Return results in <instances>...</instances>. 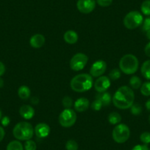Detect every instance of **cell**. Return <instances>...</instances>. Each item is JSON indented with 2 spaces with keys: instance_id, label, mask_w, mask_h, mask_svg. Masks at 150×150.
<instances>
[{
  "instance_id": "obj_1",
  "label": "cell",
  "mask_w": 150,
  "mask_h": 150,
  "mask_svg": "<svg viewBox=\"0 0 150 150\" xmlns=\"http://www.w3.org/2000/svg\"><path fill=\"white\" fill-rule=\"evenodd\" d=\"M135 94L131 88L124 86L118 88L112 98V103L119 109L130 108L134 104Z\"/></svg>"
},
{
  "instance_id": "obj_2",
  "label": "cell",
  "mask_w": 150,
  "mask_h": 150,
  "mask_svg": "<svg viewBox=\"0 0 150 150\" xmlns=\"http://www.w3.org/2000/svg\"><path fill=\"white\" fill-rule=\"evenodd\" d=\"M70 86L74 91L77 93L87 91L93 86V77L88 74H77L71 79Z\"/></svg>"
},
{
  "instance_id": "obj_3",
  "label": "cell",
  "mask_w": 150,
  "mask_h": 150,
  "mask_svg": "<svg viewBox=\"0 0 150 150\" xmlns=\"http://www.w3.org/2000/svg\"><path fill=\"white\" fill-rule=\"evenodd\" d=\"M13 134L17 140L28 141L33 137L34 129L31 124L26 122H21L14 127Z\"/></svg>"
},
{
  "instance_id": "obj_4",
  "label": "cell",
  "mask_w": 150,
  "mask_h": 150,
  "mask_svg": "<svg viewBox=\"0 0 150 150\" xmlns=\"http://www.w3.org/2000/svg\"><path fill=\"white\" fill-rule=\"evenodd\" d=\"M138 60L135 55L131 54H125L119 61V69L125 74H133L138 71Z\"/></svg>"
},
{
  "instance_id": "obj_5",
  "label": "cell",
  "mask_w": 150,
  "mask_h": 150,
  "mask_svg": "<svg viewBox=\"0 0 150 150\" xmlns=\"http://www.w3.org/2000/svg\"><path fill=\"white\" fill-rule=\"evenodd\" d=\"M144 18L142 14L136 11H130L125 16L124 18V24L128 30H134L140 27L143 24Z\"/></svg>"
},
{
  "instance_id": "obj_6",
  "label": "cell",
  "mask_w": 150,
  "mask_h": 150,
  "mask_svg": "<svg viewBox=\"0 0 150 150\" xmlns=\"http://www.w3.org/2000/svg\"><path fill=\"white\" fill-rule=\"evenodd\" d=\"M129 128L125 124H119L112 130V138L118 144H123L126 142L129 139Z\"/></svg>"
},
{
  "instance_id": "obj_7",
  "label": "cell",
  "mask_w": 150,
  "mask_h": 150,
  "mask_svg": "<svg viewBox=\"0 0 150 150\" xmlns=\"http://www.w3.org/2000/svg\"><path fill=\"white\" fill-rule=\"evenodd\" d=\"M58 121L60 125L63 127H71L77 121V114L74 110L66 108L60 112Z\"/></svg>"
},
{
  "instance_id": "obj_8",
  "label": "cell",
  "mask_w": 150,
  "mask_h": 150,
  "mask_svg": "<svg viewBox=\"0 0 150 150\" xmlns=\"http://www.w3.org/2000/svg\"><path fill=\"white\" fill-rule=\"evenodd\" d=\"M88 61V57L83 53H77L71 57L70 60V68L73 71H79L86 67Z\"/></svg>"
},
{
  "instance_id": "obj_9",
  "label": "cell",
  "mask_w": 150,
  "mask_h": 150,
  "mask_svg": "<svg viewBox=\"0 0 150 150\" xmlns=\"http://www.w3.org/2000/svg\"><path fill=\"white\" fill-rule=\"evenodd\" d=\"M77 7L80 13L88 14L95 9L96 1L95 0H78Z\"/></svg>"
},
{
  "instance_id": "obj_10",
  "label": "cell",
  "mask_w": 150,
  "mask_h": 150,
  "mask_svg": "<svg viewBox=\"0 0 150 150\" xmlns=\"http://www.w3.org/2000/svg\"><path fill=\"white\" fill-rule=\"evenodd\" d=\"M106 69V63L104 60H97L91 67L90 74L92 77H99L105 73Z\"/></svg>"
},
{
  "instance_id": "obj_11",
  "label": "cell",
  "mask_w": 150,
  "mask_h": 150,
  "mask_svg": "<svg viewBox=\"0 0 150 150\" xmlns=\"http://www.w3.org/2000/svg\"><path fill=\"white\" fill-rule=\"evenodd\" d=\"M110 80L107 76H101L94 83V88L98 93H102L108 90L110 86Z\"/></svg>"
},
{
  "instance_id": "obj_12",
  "label": "cell",
  "mask_w": 150,
  "mask_h": 150,
  "mask_svg": "<svg viewBox=\"0 0 150 150\" xmlns=\"http://www.w3.org/2000/svg\"><path fill=\"white\" fill-rule=\"evenodd\" d=\"M35 134L39 138H45L50 135V126L45 123L38 124L35 127Z\"/></svg>"
},
{
  "instance_id": "obj_13",
  "label": "cell",
  "mask_w": 150,
  "mask_h": 150,
  "mask_svg": "<svg viewBox=\"0 0 150 150\" xmlns=\"http://www.w3.org/2000/svg\"><path fill=\"white\" fill-rule=\"evenodd\" d=\"M45 41V37L43 35L35 34L31 37L30 40V44L33 48L39 49L44 45Z\"/></svg>"
},
{
  "instance_id": "obj_14",
  "label": "cell",
  "mask_w": 150,
  "mask_h": 150,
  "mask_svg": "<svg viewBox=\"0 0 150 150\" xmlns=\"http://www.w3.org/2000/svg\"><path fill=\"white\" fill-rule=\"evenodd\" d=\"M89 106H90L89 100L85 97L79 98L78 99L75 101L74 105L75 110L77 112H84V111L87 110Z\"/></svg>"
},
{
  "instance_id": "obj_15",
  "label": "cell",
  "mask_w": 150,
  "mask_h": 150,
  "mask_svg": "<svg viewBox=\"0 0 150 150\" xmlns=\"http://www.w3.org/2000/svg\"><path fill=\"white\" fill-rule=\"evenodd\" d=\"M19 113L24 119H31L35 116V110L32 106L28 105H24L20 108Z\"/></svg>"
},
{
  "instance_id": "obj_16",
  "label": "cell",
  "mask_w": 150,
  "mask_h": 150,
  "mask_svg": "<svg viewBox=\"0 0 150 150\" xmlns=\"http://www.w3.org/2000/svg\"><path fill=\"white\" fill-rule=\"evenodd\" d=\"M65 41L69 44H74L78 41V35L74 30H68L63 35Z\"/></svg>"
},
{
  "instance_id": "obj_17",
  "label": "cell",
  "mask_w": 150,
  "mask_h": 150,
  "mask_svg": "<svg viewBox=\"0 0 150 150\" xmlns=\"http://www.w3.org/2000/svg\"><path fill=\"white\" fill-rule=\"evenodd\" d=\"M96 99L102 102L103 106H108L112 101V96L109 92L105 91L102 93H98L96 95Z\"/></svg>"
},
{
  "instance_id": "obj_18",
  "label": "cell",
  "mask_w": 150,
  "mask_h": 150,
  "mask_svg": "<svg viewBox=\"0 0 150 150\" xmlns=\"http://www.w3.org/2000/svg\"><path fill=\"white\" fill-rule=\"evenodd\" d=\"M31 94V91H30V89L29 88V87L26 86H21V87L18 88V95L20 97V99H29Z\"/></svg>"
},
{
  "instance_id": "obj_19",
  "label": "cell",
  "mask_w": 150,
  "mask_h": 150,
  "mask_svg": "<svg viewBox=\"0 0 150 150\" xmlns=\"http://www.w3.org/2000/svg\"><path fill=\"white\" fill-rule=\"evenodd\" d=\"M108 122L110 125H119L122 122V116L119 113L116 112H112L108 115Z\"/></svg>"
},
{
  "instance_id": "obj_20",
  "label": "cell",
  "mask_w": 150,
  "mask_h": 150,
  "mask_svg": "<svg viewBox=\"0 0 150 150\" xmlns=\"http://www.w3.org/2000/svg\"><path fill=\"white\" fill-rule=\"evenodd\" d=\"M141 71L144 78L150 80V60H146L142 64Z\"/></svg>"
},
{
  "instance_id": "obj_21",
  "label": "cell",
  "mask_w": 150,
  "mask_h": 150,
  "mask_svg": "<svg viewBox=\"0 0 150 150\" xmlns=\"http://www.w3.org/2000/svg\"><path fill=\"white\" fill-rule=\"evenodd\" d=\"M7 150H24L21 143L18 141H12L7 146Z\"/></svg>"
},
{
  "instance_id": "obj_22",
  "label": "cell",
  "mask_w": 150,
  "mask_h": 150,
  "mask_svg": "<svg viewBox=\"0 0 150 150\" xmlns=\"http://www.w3.org/2000/svg\"><path fill=\"white\" fill-rule=\"evenodd\" d=\"M141 80L137 76H132L129 80V86L132 89H138L141 87Z\"/></svg>"
},
{
  "instance_id": "obj_23",
  "label": "cell",
  "mask_w": 150,
  "mask_h": 150,
  "mask_svg": "<svg viewBox=\"0 0 150 150\" xmlns=\"http://www.w3.org/2000/svg\"><path fill=\"white\" fill-rule=\"evenodd\" d=\"M141 11L145 16H150V0H145L141 4Z\"/></svg>"
},
{
  "instance_id": "obj_24",
  "label": "cell",
  "mask_w": 150,
  "mask_h": 150,
  "mask_svg": "<svg viewBox=\"0 0 150 150\" xmlns=\"http://www.w3.org/2000/svg\"><path fill=\"white\" fill-rule=\"evenodd\" d=\"M121 77V71L118 69H112L109 73L110 80L115 81Z\"/></svg>"
},
{
  "instance_id": "obj_25",
  "label": "cell",
  "mask_w": 150,
  "mask_h": 150,
  "mask_svg": "<svg viewBox=\"0 0 150 150\" xmlns=\"http://www.w3.org/2000/svg\"><path fill=\"white\" fill-rule=\"evenodd\" d=\"M141 93L145 96H150V82H146L141 85Z\"/></svg>"
},
{
  "instance_id": "obj_26",
  "label": "cell",
  "mask_w": 150,
  "mask_h": 150,
  "mask_svg": "<svg viewBox=\"0 0 150 150\" xmlns=\"http://www.w3.org/2000/svg\"><path fill=\"white\" fill-rule=\"evenodd\" d=\"M131 113L132 115H135V116H138L142 112V107L139 105V104H133V105L131 106Z\"/></svg>"
},
{
  "instance_id": "obj_27",
  "label": "cell",
  "mask_w": 150,
  "mask_h": 150,
  "mask_svg": "<svg viewBox=\"0 0 150 150\" xmlns=\"http://www.w3.org/2000/svg\"><path fill=\"white\" fill-rule=\"evenodd\" d=\"M66 150H77L78 144L74 140H69L66 144Z\"/></svg>"
},
{
  "instance_id": "obj_28",
  "label": "cell",
  "mask_w": 150,
  "mask_h": 150,
  "mask_svg": "<svg viewBox=\"0 0 150 150\" xmlns=\"http://www.w3.org/2000/svg\"><path fill=\"white\" fill-rule=\"evenodd\" d=\"M24 149H25V150H36L37 146H36L35 141L30 139L28 141H26L25 144H24Z\"/></svg>"
},
{
  "instance_id": "obj_29",
  "label": "cell",
  "mask_w": 150,
  "mask_h": 150,
  "mask_svg": "<svg viewBox=\"0 0 150 150\" xmlns=\"http://www.w3.org/2000/svg\"><path fill=\"white\" fill-rule=\"evenodd\" d=\"M102 106H103V105H102V102L97 99H95V100L92 102L91 105V109L95 111L100 110L102 109Z\"/></svg>"
},
{
  "instance_id": "obj_30",
  "label": "cell",
  "mask_w": 150,
  "mask_h": 150,
  "mask_svg": "<svg viewBox=\"0 0 150 150\" xmlns=\"http://www.w3.org/2000/svg\"><path fill=\"white\" fill-rule=\"evenodd\" d=\"M140 140L142 143L144 144H150V132H144L140 136Z\"/></svg>"
},
{
  "instance_id": "obj_31",
  "label": "cell",
  "mask_w": 150,
  "mask_h": 150,
  "mask_svg": "<svg viewBox=\"0 0 150 150\" xmlns=\"http://www.w3.org/2000/svg\"><path fill=\"white\" fill-rule=\"evenodd\" d=\"M62 103H63V105L65 108V109H66V108H71L72 107V105H73V100L69 96H65L63 99Z\"/></svg>"
},
{
  "instance_id": "obj_32",
  "label": "cell",
  "mask_w": 150,
  "mask_h": 150,
  "mask_svg": "<svg viewBox=\"0 0 150 150\" xmlns=\"http://www.w3.org/2000/svg\"><path fill=\"white\" fill-rule=\"evenodd\" d=\"M142 30L144 32H147L148 30H150V16L146 18L144 21H143Z\"/></svg>"
},
{
  "instance_id": "obj_33",
  "label": "cell",
  "mask_w": 150,
  "mask_h": 150,
  "mask_svg": "<svg viewBox=\"0 0 150 150\" xmlns=\"http://www.w3.org/2000/svg\"><path fill=\"white\" fill-rule=\"evenodd\" d=\"M112 2V0H96V3L101 7H108Z\"/></svg>"
},
{
  "instance_id": "obj_34",
  "label": "cell",
  "mask_w": 150,
  "mask_h": 150,
  "mask_svg": "<svg viewBox=\"0 0 150 150\" xmlns=\"http://www.w3.org/2000/svg\"><path fill=\"white\" fill-rule=\"evenodd\" d=\"M132 150H149V147L147 146L146 144H138V145L135 146L132 149Z\"/></svg>"
},
{
  "instance_id": "obj_35",
  "label": "cell",
  "mask_w": 150,
  "mask_h": 150,
  "mask_svg": "<svg viewBox=\"0 0 150 150\" xmlns=\"http://www.w3.org/2000/svg\"><path fill=\"white\" fill-rule=\"evenodd\" d=\"M10 122H11V119L8 116H4L3 118H2V125L4 127H7L9 125Z\"/></svg>"
},
{
  "instance_id": "obj_36",
  "label": "cell",
  "mask_w": 150,
  "mask_h": 150,
  "mask_svg": "<svg viewBox=\"0 0 150 150\" xmlns=\"http://www.w3.org/2000/svg\"><path fill=\"white\" fill-rule=\"evenodd\" d=\"M144 52H145V54L147 57H150V42H149L146 45L145 48H144Z\"/></svg>"
},
{
  "instance_id": "obj_37",
  "label": "cell",
  "mask_w": 150,
  "mask_h": 150,
  "mask_svg": "<svg viewBox=\"0 0 150 150\" xmlns=\"http://www.w3.org/2000/svg\"><path fill=\"white\" fill-rule=\"evenodd\" d=\"M5 65L3 64V63L0 61V77L2 76V75L5 74Z\"/></svg>"
},
{
  "instance_id": "obj_38",
  "label": "cell",
  "mask_w": 150,
  "mask_h": 150,
  "mask_svg": "<svg viewBox=\"0 0 150 150\" xmlns=\"http://www.w3.org/2000/svg\"><path fill=\"white\" fill-rule=\"evenodd\" d=\"M5 130H4V129L2 127L0 126V142L3 140L4 137H5Z\"/></svg>"
},
{
  "instance_id": "obj_39",
  "label": "cell",
  "mask_w": 150,
  "mask_h": 150,
  "mask_svg": "<svg viewBox=\"0 0 150 150\" xmlns=\"http://www.w3.org/2000/svg\"><path fill=\"white\" fill-rule=\"evenodd\" d=\"M38 102H39V99H38L37 97H35H35H33L31 99V103L34 104V105H37V104L38 103Z\"/></svg>"
},
{
  "instance_id": "obj_40",
  "label": "cell",
  "mask_w": 150,
  "mask_h": 150,
  "mask_svg": "<svg viewBox=\"0 0 150 150\" xmlns=\"http://www.w3.org/2000/svg\"><path fill=\"white\" fill-rule=\"evenodd\" d=\"M145 106H146V108L147 110L150 111V99H149L146 102Z\"/></svg>"
},
{
  "instance_id": "obj_41",
  "label": "cell",
  "mask_w": 150,
  "mask_h": 150,
  "mask_svg": "<svg viewBox=\"0 0 150 150\" xmlns=\"http://www.w3.org/2000/svg\"><path fill=\"white\" fill-rule=\"evenodd\" d=\"M146 35L147 38H148L149 40H150V30H148V31L146 32Z\"/></svg>"
},
{
  "instance_id": "obj_42",
  "label": "cell",
  "mask_w": 150,
  "mask_h": 150,
  "mask_svg": "<svg viewBox=\"0 0 150 150\" xmlns=\"http://www.w3.org/2000/svg\"><path fill=\"white\" fill-rule=\"evenodd\" d=\"M3 85H4L3 80H2V79L0 78V88H2V86H3Z\"/></svg>"
},
{
  "instance_id": "obj_43",
  "label": "cell",
  "mask_w": 150,
  "mask_h": 150,
  "mask_svg": "<svg viewBox=\"0 0 150 150\" xmlns=\"http://www.w3.org/2000/svg\"><path fill=\"white\" fill-rule=\"evenodd\" d=\"M2 111L0 110V120L2 119Z\"/></svg>"
},
{
  "instance_id": "obj_44",
  "label": "cell",
  "mask_w": 150,
  "mask_h": 150,
  "mask_svg": "<svg viewBox=\"0 0 150 150\" xmlns=\"http://www.w3.org/2000/svg\"><path fill=\"white\" fill-rule=\"evenodd\" d=\"M149 124H150V116H149Z\"/></svg>"
},
{
  "instance_id": "obj_45",
  "label": "cell",
  "mask_w": 150,
  "mask_h": 150,
  "mask_svg": "<svg viewBox=\"0 0 150 150\" xmlns=\"http://www.w3.org/2000/svg\"><path fill=\"white\" fill-rule=\"evenodd\" d=\"M149 150H150V149H149Z\"/></svg>"
}]
</instances>
